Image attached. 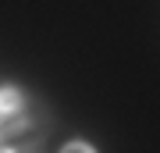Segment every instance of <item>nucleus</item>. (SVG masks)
<instances>
[{"label":"nucleus","instance_id":"obj_1","mask_svg":"<svg viewBox=\"0 0 160 153\" xmlns=\"http://www.w3.org/2000/svg\"><path fill=\"white\" fill-rule=\"evenodd\" d=\"M22 103H25V96H22L18 89H11V85H7V89H0V114L18 118V114H22Z\"/></svg>","mask_w":160,"mask_h":153},{"label":"nucleus","instance_id":"obj_2","mask_svg":"<svg viewBox=\"0 0 160 153\" xmlns=\"http://www.w3.org/2000/svg\"><path fill=\"white\" fill-rule=\"evenodd\" d=\"M61 153H96V150H92L89 142H68V146H64Z\"/></svg>","mask_w":160,"mask_h":153}]
</instances>
